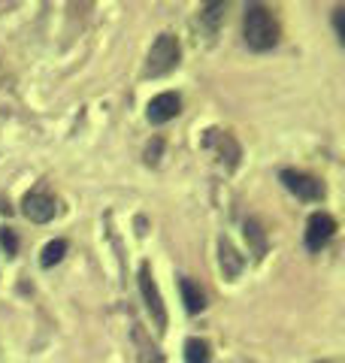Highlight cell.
Returning a JSON list of instances; mask_svg holds the SVG:
<instances>
[{"label":"cell","mask_w":345,"mask_h":363,"mask_svg":"<svg viewBox=\"0 0 345 363\" xmlns=\"http://www.w3.org/2000/svg\"><path fill=\"white\" fill-rule=\"evenodd\" d=\"M333 236H336V221L327 212H315L306 221V248L309 252H321Z\"/></svg>","instance_id":"5b68a950"},{"label":"cell","mask_w":345,"mask_h":363,"mask_svg":"<svg viewBox=\"0 0 345 363\" xmlns=\"http://www.w3.org/2000/svg\"><path fill=\"white\" fill-rule=\"evenodd\" d=\"M179 109H182V100L179 94H172V91H164V94H158L148 100V106H146V118L152 121V124H167L179 116Z\"/></svg>","instance_id":"ba28073f"},{"label":"cell","mask_w":345,"mask_h":363,"mask_svg":"<svg viewBox=\"0 0 345 363\" xmlns=\"http://www.w3.org/2000/svg\"><path fill=\"white\" fill-rule=\"evenodd\" d=\"M203 149H215L218 161H221L227 169H234L236 161H239V145H236L234 136L224 133V130H206V136H203Z\"/></svg>","instance_id":"52a82bcc"},{"label":"cell","mask_w":345,"mask_h":363,"mask_svg":"<svg viewBox=\"0 0 345 363\" xmlns=\"http://www.w3.org/2000/svg\"><path fill=\"white\" fill-rule=\"evenodd\" d=\"M209 342H203V339H188L185 342V363H209Z\"/></svg>","instance_id":"4fadbf2b"},{"label":"cell","mask_w":345,"mask_h":363,"mask_svg":"<svg viewBox=\"0 0 345 363\" xmlns=\"http://www.w3.org/2000/svg\"><path fill=\"white\" fill-rule=\"evenodd\" d=\"M218 252H221V269H224V276H227V279H236L239 272H243L246 260L239 257V252H236L234 245H230V240H224V236L218 240Z\"/></svg>","instance_id":"30bf717a"},{"label":"cell","mask_w":345,"mask_h":363,"mask_svg":"<svg viewBox=\"0 0 345 363\" xmlns=\"http://www.w3.org/2000/svg\"><path fill=\"white\" fill-rule=\"evenodd\" d=\"M279 179H282V185L291 191L297 200L318 203V200H324V194H327L324 182L315 179V176H309V173H300V169H282Z\"/></svg>","instance_id":"3957f363"},{"label":"cell","mask_w":345,"mask_h":363,"mask_svg":"<svg viewBox=\"0 0 345 363\" xmlns=\"http://www.w3.org/2000/svg\"><path fill=\"white\" fill-rule=\"evenodd\" d=\"M21 212H25V218L33 221V224H45L55 218L58 212V203L55 197L49 194V191H31V194H25V200H21Z\"/></svg>","instance_id":"8992f818"},{"label":"cell","mask_w":345,"mask_h":363,"mask_svg":"<svg viewBox=\"0 0 345 363\" xmlns=\"http://www.w3.org/2000/svg\"><path fill=\"white\" fill-rule=\"evenodd\" d=\"M176 64H179V40L172 33H160L152 43V49H148L146 76H167Z\"/></svg>","instance_id":"7a4b0ae2"},{"label":"cell","mask_w":345,"mask_h":363,"mask_svg":"<svg viewBox=\"0 0 345 363\" xmlns=\"http://www.w3.org/2000/svg\"><path fill=\"white\" fill-rule=\"evenodd\" d=\"M342 16H345V9H336V13H333V28H336L339 40H345V33H342Z\"/></svg>","instance_id":"9a60e30c"},{"label":"cell","mask_w":345,"mask_h":363,"mask_svg":"<svg viewBox=\"0 0 345 363\" xmlns=\"http://www.w3.org/2000/svg\"><path fill=\"white\" fill-rule=\"evenodd\" d=\"M140 291H143V300H146V309L152 312V321L158 324V330L167 327V309H164V297L152 279V267L148 264H140Z\"/></svg>","instance_id":"277c9868"},{"label":"cell","mask_w":345,"mask_h":363,"mask_svg":"<svg viewBox=\"0 0 345 363\" xmlns=\"http://www.w3.org/2000/svg\"><path fill=\"white\" fill-rule=\"evenodd\" d=\"M243 37L251 52H270L279 45V21L263 4H248L243 16Z\"/></svg>","instance_id":"6da1fadb"},{"label":"cell","mask_w":345,"mask_h":363,"mask_svg":"<svg viewBox=\"0 0 345 363\" xmlns=\"http://www.w3.org/2000/svg\"><path fill=\"white\" fill-rule=\"evenodd\" d=\"M224 13H227V6H224V4H206V6H203V13H200V25L209 30V33H215L218 25H221Z\"/></svg>","instance_id":"7c38bea8"},{"label":"cell","mask_w":345,"mask_h":363,"mask_svg":"<svg viewBox=\"0 0 345 363\" xmlns=\"http://www.w3.org/2000/svg\"><path fill=\"white\" fill-rule=\"evenodd\" d=\"M64 255H67V240H55V242H49V245L43 248L40 267H43V269H52L55 264H61Z\"/></svg>","instance_id":"8fae6325"},{"label":"cell","mask_w":345,"mask_h":363,"mask_svg":"<svg viewBox=\"0 0 345 363\" xmlns=\"http://www.w3.org/2000/svg\"><path fill=\"white\" fill-rule=\"evenodd\" d=\"M179 291H182V303H185V312L188 315H197L206 309V297H203V291L197 281H191L188 276H182L179 279Z\"/></svg>","instance_id":"9c48e42d"},{"label":"cell","mask_w":345,"mask_h":363,"mask_svg":"<svg viewBox=\"0 0 345 363\" xmlns=\"http://www.w3.org/2000/svg\"><path fill=\"white\" fill-rule=\"evenodd\" d=\"M0 245H4L6 257H16V252H18V236H16V230L4 227V230H0Z\"/></svg>","instance_id":"5bb4252c"}]
</instances>
